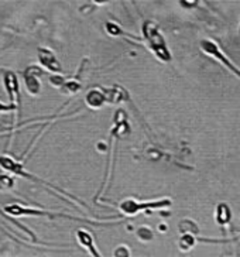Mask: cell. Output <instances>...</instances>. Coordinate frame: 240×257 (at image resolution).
<instances>
[{"label": "cell", "mask_w": 240, "mask_h": 257, "mask_svg": "<svg viewBox=\"0 0 240 257\" xmlns=\"http://www.w3.org/2000/svg\"><path fill=\"white\" fill-rule=\"evenodd\" d=\"M143 34H144V38H146V41L149 44V48L157 55V58L163 61L171 60V54H170L168 48L165 46L164 38H163L156 24L146 22L144 26H143Z\"/></svg>", "instance_id": "1"}, {"label": "cell", "mask_w": 240, "mask_h": 257, "mask_svg": "<svg viewBox=\"0 0 240 257\" xmlns=\"http://www.w3.org/2000/svg\"><path fill=\"white\" fill-rule=\"evenodd\" d=\"M5 86L9 93V98H10L9 105L12 106L16 113L20 116V88H19V81H17L15 72L8 71L5 74Z\"/></svg>", "instance_id": "2"}, {"label": "cell", "mask_w": 240, "mask_h": 257, "mask_svg": "<svg viewBox=\"0 0 240 257\" xmlns=\"http://www.w3.org/2000/svg\"><path fill=\"white\" fill-rule=\"evenodd\" d=\"M171 201L170 199H163V201H158V202H150V204H137L133 199H129L122 202L120 208L122 211L125 212L126 215H135L136 212L142 211V209H147V208H163V206H170Z\"/></svg>", "instance_id": "3"}, {"label": "cell", "mask_w": 240, "mask_h": 257, "mask_svg": "<svg viewBox=\"0 0 240 257\" xmlns=\"http://www.w3.org/2000/svg\"><path fill=\"white\" fill-rule=\"evenodd\" d=\"M41 75H43V69H40L38 67H29L23 72L26 88L31 95H38L41 91V83L38 82V76Z\"/></svg>", "instance_id": "4"}, {"label": "cell", "mask_w": 240, "mask_h": 257, "mask_svg": "<svg viewBox=\"0 0 240 257\" xmlns=\"http://www.w3.org/2000/svg\"><path fill=\"white\" fill-rule=\"evenodd\" d=\"M37 55L40 64H41L44 68L48 69V71L55 72V74H60L61 71H62L60 61L57 60L55 54H54L51 50H48V48H38Z\"/></svg>", "instance_id": "5"}, {"label": "cell", "mask_w": 240, "mask_h": 257, "mask_svg": "<svg viewBox=\"0 0 240 257\" xmlns=\"http://www.w3.org/2000/svg\"><path fill=\"white\" fill-rule=\"evenodd\" d=\"M201 47H202V51H205L206 54H209V55H212V57H215L216 60L220 61L223 65H226L227 68L230 69L233 74H236V75L240 78V69L236 68L233 64H230V61L227 60L225 55L220 53L219 47L216 46L215 43H212V41H208V40H206V41H202V43H201Z\"/></svg>", "instance_id": "6"}, {"label": "cell", "mask_w": 240, "mask_h": 257, "mask_svg": "<svg viewBox=\"0 0 240 257\" xmlns=\"http://www.w3.org/2000/svg\"><path fill=\"white\" fill-rule=\"evenodd\" d=\"M76 237H78V242L81 243L83 247L88 250L92 256L100 257V254L98 253V250H96V247H95V244H93L92 236H90L88 232H85V230H78V232H76Z\"/></svg>", "instance_id": "7"}, {"label": "cell", "mask_w": 240, "mask_h": 257, "mask_svg": "<svg viewBox=\"0 0 240 257\" xmlns=\"http://www.w3.org/2000/svg\"><path fill=\"white\" fill-rule=\"evenodd\" d=\"M105 93L103 92H99L98 89H93L89 91V93L86 95V103L92 107H100V106L105 103Z\"/></svg>", "instance_id": "8"}, {"label": "cell", "mask_w": 240, "mask_h": 257, "mask_svg": "<svg viewBox=\"0 0 240 257\" xmlns=\"http://www.w3.org/2000/svg\"><path fill=\"white\" fill-rule=\"evenodd\" d=\"M216 220L219 225H225L230 220V209L225 204H220L216 209Z\"/></svg>", "instance_id": "9"}, {"label": "cell", "mask_w": 240, "mask_h": 257, "mask_svg": "<svg viewBox=\"0 0 240 257\" xmlns=\"http://www.w3.org/2000/svg\"><path fill=\"white\" fill-rule=\"evenodd\" d=\"M15 187V180L9 175H0V191H10Z\"/></svg>", "instance_id": "10"}, {"label": "cell", "mask_w": 240, "mask_h": 257, "mask_svg": "<svg viewBox=\"0 0 240 257\" xmlns=\"http://www.w3.org/2000/svg\"><path fill=\"white\" fill-rule=\"evenodd\" d=\"M194 237L191 236V234H185L182 239H181V242H180V247L184 251H188V250H191V247L194 246Z\"/></svg>", "instance_id": "11"}, {"label": "cell", "mask_w": 240, "mask_h": 257, "mask_svg": "<svg viewBox=\"0 0 240 257\" xmlns=\"http://www.w3.org/2000/svg\"><path fill=\"white\" fill-rule=\"evenodd\" d=\"M113 257H130V250L126 246H119L117 249L114 250Z\"/></svg>", "instance_id": "12"}, {"label": "cell", "mask_w": 240, "mask_h": 257, "mask_svg": "<svg viewBox=\"0 0 240 257\" xmlns=\"http://www.w3.org/2000/svg\"><path fill=\"white\" fill-rule=\"evenodd\" d=\"M106 29H107V31L112 34V36H117L120 33V29L116 26V24H112V23H107L106 24Z\"/></svg>", "instance_id": "13"}, {"label": "cell", "mask_w": 240, "mask_h": 257, "mask_svg": "<svg viewBox=\"0 0 240 257\" xmlns=\"http://www.w3.org/2000/svg\"><path fill=\"white\" fill-rule=\"evenodd\" d=\"M5 110H15V109H13V107H12V106L10 105H2V103H0V112H5Z\"/></svg>", "instance_id": "14"}]
</instances>
